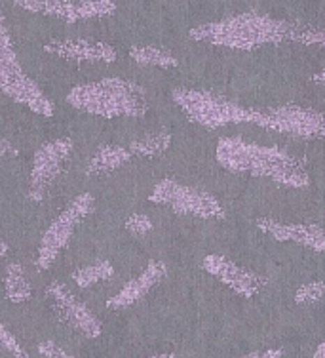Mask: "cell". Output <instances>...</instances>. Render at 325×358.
I'll use <instances>...</instances> for the list:
<instances>
[{
	"label": "cell",
	"mask_w": 325,
	"mask_h": 358,
	"mask_svg": "<svg viewBox=\"0 0 325 358\" xmlns=\"http://www.w3.org/2000/svg\"><path fill=\"white\" fill-rule=\"evenodd\" d=\"M303 25V21L280 20L261 12H242L213 23L198 25L190 29L188 36L204 44L251 52L261 46L282 42L301 44Z\"/></svg>",
	"instance_id": "1"
},
{
	"label": "cell",
	"mask_w": 325,
	"mask_h": 358,
	"mask_svg": "<svg viewBox=\"0 0 325 358\" xmlns=\"http://www.w3.org/2000/svg\"><path fill=\"white\" fill-rule=\"evenodd\" d=\"M217 162L232 173L270 179L278 185L303 189L310 183L308 173L295 157L278 147L248 143L242 138H222L215 151Z\"/></svg>",
	"instance_id": "2"
},
{
	"label": "cell",
	"mask_w": 325,
	"mask_h": 358,
	"mask_svg": "<svg viewBox=\"0 0 325 358\" xmlns=\"http://www.w3.org/2000/svg\"><path fill=\"white\" fill-rule=\"evenodd\" d=\"M67 103L91 117H143L149 110L145 90L120 76L75 86L67 94Z\"/></svg>",
	"instance_id": "3"
},
{
	"label": "cell",
	"mask_w": 325,
	"mask_h": 358,
	"mask_svg": "<svg viewBox=\"0 0 325 358\" xmlns=\"http://www.w3.org/2000/svg\"><path fill=\"white\" fill-rule=\"evenodd\" d=\"M172 97L192 122L208 130H219L230 124H251V107H243L208 90L175 88Z\"/></svg>",
	"instance_id": "4"
},
{
	"label": "cell",
	"mask_w": 325,
	"mask_h": 358,
	"mask_svg": "<svg viewBox=\"0 0 325 358\" xmlns=\"http://www.w3.org/2000/svg\"><path fill=\"white\" fill-rule=\"evenodd\" d=\"M0 92L40 117H54L56 107L31 76L23 71L10 36L0 35Z\"/></svg>",
	"instance_id": "5"
},
{
	"label": "cell",
	"mask_w": 325,
	"mask_h": 358,
	"mask_svg": "<svg viewBox=\"0 0 325 358\" xmlns=\"http://www.w3.org/2000/svg\"><path fill=\"white\" fill-rule=\"evenodd\" d=\"M251 124L297 138L325 139V113L303 105L287 103L266 109L251 107Z\"/></svg>",
	"instance_id": "6"
},
{
	"label": "cell",
	"mask_w": 325,
	"mask_h": 358,
	"mask_svg": "<svg viewBox=\"0 0 325 358\" xmlns=\"http://www.w3.org/2000/svg\"><path fill=\"white\" fill-rule=\"evenodd\" d=\"M93 206H96V199L90 193L78 194L77 199L50 223L48 229L42 234L38 252H36L38 271H48L56 263L59 254L67 248V244L73 238L75 229L93 212Z\"/></svg>",
	"instance_id": "7"
},
{
	"label": "cell",
	"mask_w": 325,
	"mask_h": 358,
	"mask_svg": "<svg viewBox=\"0 0 325 358\" xmlns=\"http://www.w3.org/2000/svg\"><path fill=\"white\" fill-rule=\"evenodd\" d=\"M149 200L160 206H167L175 214L181 215H194L200 220H222L225 217V208L217 196L200 191V189H194V187L183 185L172 178L160 179L154 185Z\"/></svg>",
	"instance_id": "8"
},
{
	"label": "cell",
	"mask_w": 325,
	"mask_h": 358,
	"mask_svg": "<svg viewBox=\"0 0 325 358\" xmlns=\"http://www.w3.org/2000/svg\"><path fill=\"white\" fill-rule=\"evenodd\" d=\"M73 147L75 143L70 138H57L36 149L29 172V199L38 202L46 196L67 164Z\"/></svg>",
	"instance_id": "9"
},
{
	"label": "cell",
	"mask_w": 325,
	"mask_h": 358,
	"mask_svg": "<svg viewBox=\"0 0 325 358\" xmlns=\"http://www.w3.org/2000/svg\"><path fill=\"white\" fill-rule=\"evenodd\" d=\"M12 2L31 14L50 15L67 23L105 17L114 14L116 10V4L112 0H12Z\"/></svg>",
	"instance_id": "10"
},
{
	"label": "cell",
	"mask_w": 325,
	"mask_h": 358,
	"mask_svg": "<svg viewBox=\"0 0 325 358\" xmlns=\"http://www.w3.org/2000/svg\"><path fill=\"white\" fill-rule=\"evenodd\" d=\"M46 297H48L50 303L57 313V317L61 318L67 326H70L73 330L82 334L84 338L88 339H96L101 336V331H103L101 320L65 284H50L46 288Z\"/></svg>",
	"instance_id": "11"
},
{
	"label": "cell",
	"mask_w": 325,
	"mask_h": 358,
	"mask_svg": "<svg viewBox=\"0 0 325 358\" xmlns=\"http://www.w3.org/2000/svg\"><path fill=\"white\" fill-rule=\"evenodd\" d=\"M204 271L245 299L255 297L266 284L264 276L257 275L255 271L240 267L232 259L219 254H209L204 257Z\"/></svg>",
	"instance_id": "12"
},
{
	"label": "cell",
	"mask_w": 325,
	"mask_h": 358,
	"mask_svg": "<svg viewBox=\"0 0 325 358\" xmlns=\"http://www.w3.org/2000/svg\"><path fill=\"white\" fill-rule=\"evenodd\" d=\"M257 227L278 242H293L314 252H325V227L314 223H282L276 220H257Z\"/></svg>",
	"instance_id": "13"
},
{
	"label": "cell",
	"mask_w": 325,
	"mask_h": 358,
	"mask_svg": "<svg viewBox=\"0 0 325 358\" xmlns=\"http://www.w3.org/2000/svg\"><path fill=\"white\" fill-rule=\"evenodd\" d=\"M48 54L69 59V62H101L112 63L116 59V50L107 42L82 41V38H56L44 44Z\"/></svg>",
	"instance_id": "14"
},
{
	"label": "cell",
	"mask_w": 325,
	"mask_h": 358,
	"mask_svg": "<svg viewBox=\"0 0 325 358\" xmlns=\"http://www.w3.org/2000/svg\"><path fill=\"white\" fill-rule=\"evenodd\" d=\"M167 276V267L164 262H158V259H153V262H149L141 273H139L135 278H132L130 282L124 284L122 289L114 294V296L107 301V307L109 309L120 310V309H128V307H132L137 301H141L143 297L151 292V289L160 284L164 278Z\"/></svg>",
	"instance_id": "15"
},
{
	"label": "cell",
	"mask_w": 325,
	"mask_h": 358,
	"mask_svg": "<svg viewBox=\"0 0 325 358\" xmlns=\"http://www.w3.org/2000/svg\"><path fill=\"white\" fill-rule=\"evenodd\" d=\"M133 159V155L128 149V145H103L99 147L91 159L86 164V173L88 176H103V173L114 172L122 168Z\"/></svg>",
	"instance_id": "16"
},
{
	"label": "cell",
	"mask_w": 325,
	"mask_h": 358,
	"mask_svg": "<svg viewBox=\"0 0 325 358\" xmlns=\"http://www.w3.org/2000/svg\"><path fill=\"white\" fill-rule=\"evenodd\" d=\"M4 292L12 303H27L33 297V288L29 282L27 273L20 262H12L6 265L4 271Z\"/></svg>",
	"instance_id": "17"
},
{
	"label": "cell",
	"mask_w": 325,
	"mask_h": 358,
	"mask_svg": "<svg viewBox=\"0 0 325 358\" xmlns=\"http://www.w3.org/2000/svg\"><path fill=\"white\" fill-rule=\"evenodd\" d=\"M133 62L146 67H160V69H172L177 67V57L169 50L160 48V46H133L130 50Z\"/></svg>",
	"instance_id": "18"
},
{
	"label": "cell",
	"mask_w": 325,
	"mask_h": 358,
	"mask_svg": "<svg viewBox=\"0 0 325 358\" xmlns=\"http://www.w3.org/2000/svg\"><path fill=\"white\" fill-rule=\"evenodd\" d=\"M172 145V134L167 131H156L145 138H139L128 145V149L133 157L139 159H151V157H158L162 152H166Z\"/></svg>",
	"instance_id": "19"
},
{
	"label": "cell",
	"mask_w": 325,
	"mask_h": 358,
	"mask_svg": "<svg viewBox=\"0 0 325 358\" xmlns=\"http://www.w3.org/2000/svg\"><path fill=\"white\" fill-rule=\"evenodd\" d=\"M112 275H114L112 263L101 259V262L91 263V265H86V267H80L78 271H75L73 280H75L78 288H90V286L109 280V278H112Z\"/></svg>",
	"instance_id": "20"
},
{
	"label": "cell",
	"mask_w": 325,
	"mask_h": 358,
	"mask_svg": "<svg viewBox=\"0 0 325 358\" xmlns=\"http://www.w3.org/2000/svg\"><path fill=\"white\" fill-rule=\"evenodd\" d=\"M325 296V284L322 280H314V282L303 284L301 288L295 292V301L298 305H310L319 301Z\"/></svg>",
	"instance_id": "21"
},
{
	"label": "cell",
	"mask_w": 325,
	"mask_h": 358,
	"mask_svg": "<svg viewBox=\"0 0 325 358\" xmlns=\"http://www.w3.org/2000/svg\"><path fill=\"white\" fill-rule=\"evenodd\" d=\"M0 349H4L6 352H10L14 358H31L27 355V351L21 347L20 341L15 339L14 334L8 330L2 322H0Z\"/></svg>",
	"instance_id": "22"
},
{
	"label": "cell",
	"mask_w": 325,
	"mask_h": 358,
	"mask_svg": "<svg viewBox=\"0 0 325 358\" xmlns=\"http://www.w3.org/2000/svg\"><path fill=\"white\" fill-rule=\"evenodd\" d=\"M153 229V220L145 214H132L126 220V231L133 236H143Z\"/></svg>",
	"instance_id": "23"
},
{
	"label": "cell",
	"mask_w": 325,
	"mask_h": 358,
	"mask_svg": "<svg viewBox=\"0 0 325 358\" xmlns=\"http://www.w3.org/2000/svg\"><path fill=\"white\" fill-rule=\"evenodd\" d=\"M38 352H40L44 358H75L67 351H63L61 347L54 343V341H42V343L38 345Z\"/></svg>",
	"instance_id": "24"
},
{
	"label": "cell",
	"mask_w": 325,
	"mask_h": 358,
	"mask_svg": "<svg viewBox=\"0 0 325 358\" xmlns=\"http://www.w3.org/2000/svg\"><path fill=\"white\" fill-rule=\"evenodd\" d=\"M284 351L282 349H263V351H253L242 358H282Z\"/></svg>",
	"instance_id": "25"
},
{
	"label": "cell",
	"mask_w": 325,
	"mask_h": 358,
	"mask_svg": "<svg viewBox=\"0 0 325 358\" xmlns=\"http://www.w3.org/2000/svg\"><path fill=\"white\" fill-rule=\"evenodd\" d=\"M17 155V149L14 145L10 143L6 138L0 136V159H6V157H15Z\"/></svg>",
	"instance_id": "26"
},
{
	"label": "cell",
	"mask_w": 325,
	"mask_h": 358,
	"mask_svg": "<svg viewBox=\"0 0 325 358\" xmlns=\"http://www.w3.org/2000/svg\"><path fill=\"white\" fill-rule=\"evenodd\" d=\"M0 35L10 36V33H8V23H6V20H4L2 12H0Z\"/></svg>",
	"instance_id": "27"
},
{
	"label": "cell",
	"mask_w": 325,
	"mask_h": 358,
	"mask_svg": "<svg viewBox=\"0 0 325 358\" xmlns=\"http://www.w3.org/2000/svg\"><path fill=\"white\" fill-rule=\"evenodd\" d=\"M312 83L322 84V86H325V71H319V73H316V75L312 76Z\"/></svg>",
	"instance_id": "28"
},
{
	"label": "cell",
	"mask_w": 325,
	"mask_h": 358,
	"mask_svg": "<svg viewBox=\"0 0 325 358\" xmlns=\"http://www.w3.org/2000/svg\"><path fill=\"white\" fill-rule=\"evenodd\" d=\"M312 358H325V341L316 347V351H314V357Z\"/></svg>",
	"instance_id": "29"
},
{
	"label": "cell",
	"mask_w": 325,
	"mask_h": 358,
	"mask_svg": "<svg viewBox=\"0 0 325 358\" xmlns=\"http://www.w3.org/2000/svg\"><path fill=\"white\" fill-rule=\"evenodd\" d=\"M6 254H8V244L0 238V259H2Z\"/></svg>",
	"instance_id": "30"
},
{
	"label": "cell",
	"mask_w": 325,
	"mask_h": 358,
	"mask_svg": "<svg viewBox=\"0 0 325 358\" xmlns=\"http://www.w3.org/2000/svg\"><path fill=\"white\" fill-rule=\"evenodd\" d=\"M151 358H175V355L173 352H160V355H154Z\"/></svg>",
	"instance_id": "31"
}]
</instances>
